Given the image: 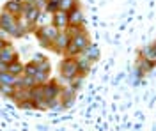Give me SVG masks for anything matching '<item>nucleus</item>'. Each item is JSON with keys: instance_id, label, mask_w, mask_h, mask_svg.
<instances>
[{"instance_id": "2", "label": "nucleus", "mask_w": 156, "mask_h": 131, "mask_svg": "<svg viewBox=\"0 0 156 131\" xmlns=\"http://www.w3.org/2000/svg\"><path fill=\"white\" fill-rule=\"evenodd\" d=\"M36 32V37L39 39V43H41V46H44V48H51V43L55 41V37H57V27L51 23H46V25H41L37 30H34Z\"/></svg>"}, {"instance_id": "19", "label": "nucleus", "mask_w": 156, "mask_h": 131, "mask_svg": "<svg viewBox=\"0 0 156 131\" xmlns=\"http://www.w3.org/2000/svg\"><path fill=\"white\" fill-rule=\"evenodd\" d=\"M82 53H83L85 57H89L90 60H94V62L99 59V48H98V46H92V44H89V46L82 51Z\"/></svg>"}, {"instance_id": "12", "label": "nucleus", "mask_w": 156, "mask_h": 131, "mask_svg": "<svg viewBox=\"0 0 156 131\" xmlns=\"http://www.w3.org/2000/svg\"><path fill=\"white\" fill-rule=\"evenodd\" d=\"M69 16V25H83V12H82V9H80V5H76V7H73V9L68 12Z\"/></svg>"}, {"instance_id": "9", "label": "nucleus", "mask_w": 156, "mask_h": 131, "mask_svg": "<svg viewBox=\"0 0 156 131\" xmlns=\"http://www.w3.org/2000/svg\"><path fill=\"white\" fill-rule=\"evenodd\" d=\"M75 59H76V62H78V71L87 76L89 73H90V69H92V66H94V60H90V59L85 57L83 53H78Z\"/></svg>"}, {"instance_id": "11", "label": "nucleus", "mask_w": 156, "mask_h": 131, "mask_svg": "<svg viewBox=\"0 0 156 131\" xmlns=\"http://www.w3.org/2000/svg\"><path fill=\"white\" fill-rule=\"evenodd\" d=\"M4 11H5V12H11V14H14L16 18H20L21 12H23V4H21L20 0H9V2L4 5Z\"/></svg>"}, {"instance_id": "17", "label": "nucleus", "mask_w": 156, "mask_h": 131, "mask_svg": "<svg viewBox=\"0 0 156 131\" xmlns=\"http://www.w3.org/2000/svg\"><path fill=\"white\" fill-rule=\"evenodd\" d=\"M85 80V74H82V73H78L76 76H73V78H71V80H68L69 81V89H73V91L76 92L78 89H80V87H82V81Z\"/></svg>"}, {"instance_id": "7", "label": "nucleus", "mask_w": 156, "mask_h": 131, "mask_svg": "<svg viewBox=\"0 0 156 131\" xmlns=\"http://www.w3.org/2000/svg\"><path fill=\"white\" fill-rule=\"evenodd\" d=\"M43 89H44V99L46 101L60 98V92H62V89L58 87L57 81H46V83H43Z\"/></svg>"}, {"instance_id": "21", "label": "nucleus", "mask_w": 156, "mask_h": 131, "mask_svg": "<svg viewBox=\"0 0 156 131\" xmlns=\"http://www.w3.org/2000/svg\"><path fill=\"white\" fill-rule=\"evenodd\" d=\"M14 91H16L14 85H4V83H0V94H4V96H7V98H12Z\"/></svg>"}, {"instance_id": "26", "label": "nucleus", "mask_w": 156, "mask_h": 131, "mask_svg": "<svg viewBox=\"0 0 156 131\" xmlns=\"http://www.w3.org/2000/svg\"><path fill=\"white\" fill-rule=\"evenodd\" d=\"M7 44H9V43H7V41H5V39H2V37H0V51L4 50V48H5V46H7Z\"/></svg>"}, {"instance_id": "1", "label": "nucleus", "mask_w": 156, "mask_h": 131, "mask_svg": "<svg viewBox=\"0 0 156 131\" xmlns=\"http://www.w3.org/2000/svg\"><path fill=\"white\" fill-rule=\"evenodd\" d=\"M89 44H90L89 32L85 30V29H82L78 34L71 36L69 44H68V48H66V55H69V57H76L78 53H82V51L85 50Z\"/></svg>"}, {"instance_id": "10", "label": "nucleus", "mask_w": 156, "mask_h": 131, "mask_svg": "<svg viewBox=\"0 0 156 131\" xmlns=\"http://www.w3.org/2000/svg\"><path fill=\"white\" fill-rule=\"evenodd\" d=\"M16 59H18V51L12 48V44H11V43L2 51H0V60L4 62V64H9V62L16 60Z\"/></svg>"}, {"instance_id": "24", "label": "nucleus", "mask_w": 156, "mask_h": 131, "mask_svg": "<svg viewBox=\"0 0 156 131\" xmlns=\"http://www.w3.org/2000/svg\"><path fill=\"white\" fill-rule=\"evenodd\" d=\"M46 2H48V0H34V5H36L37 9L44 11V7H46Z\"/></svg>"}, {"instance_id": "5", "label": "nucleus", "mask_w": 156, "mask_h": 131, "mask_svg": "<svg viewBox=\"0 0 156 131\" xmlns=\"http://www.w3.org/2000/svg\"><path fill=\"white\" fill-rule=\"evenodd\" d=\"M69 34L66 30H60L57 34V37H55V41L51 43V50L55 51L57 55H64L66 53V48H68V44H69Z\"/></svg>"}, {"instance_id": "25", "label": "nucleus", "mask_w": 156, "mask_h": 131, "mask_svg": "<svg viewBox=\"0 0 156 131\" xmlns=\"http://www.w3.org/2000/svg\"><path fill=\"white\" fill-rule=\"evenodd\" d=\"M43 60H46V57L41 55V53H36V55L32 57V62H36V64H39V62H43Z\"/></svg>"}, {"instance_id": "27", "label": "nucleus", "mask_w": 156, "mask_h": 131, "mask_svg": "<svg viewBox=\"0 0 156 131\" xmlns=\"http://www.w3.org/2000/svg\"><path fill=\"white\" fill-rule=\"evenodd\" d=\"M2 71H7V64H4V62L0 60V73H2Z\"/></svg>"}, {"instance_id": "4", "label": "nucleus", "mask_w": 156, "mask_h": 131, "mask_svg": "<svg viewBox=\"0 0 156 131\" xmlns=\"http://www.w3.org/2000/svg\"><path fill=\"white\" fill-rule=\"evenodd\" d=\"M20 25V20L14 16V14H11V12H0V29L2 30H5L9 36H12L16 29H18Z\"/></svg>"}, {"instance_id": "16", "label": "nucleus", "mask_w": 156, "mask_h": 131, "mask_svg": "<svg viewBox=\"0 0 156 131\" xmlns=\"http://www.w3.org/2000/svg\"><path fill=\"white\" fill-rule=\"evenodd\" d=\"M0 83H4V85H14V87H16L18 76H16V74H11L9 71H2V73H0Z\"/></svg>"}, {"instance_id": "15", "label": "nucleus", "mask_w": 156, "mask_h": 131, "mask_svg": "<svg viewBox=\"0 0 156 131\" xmlns=\"http://www.w3.org/2000/svg\"><path fill=\"white\" fill-rule=\"evenodd\" d=\"M23 67H25V64H21L20 59H16V60H12L7 64V71H9L11 74H16V76H21L23 74Z\"/></svg>"}, {"instance_id": "8", "label": "nucleus", "mask_w": 156, "mask_h": 131, "mask_svg": "<svg viewBox=\"0 0 156 131\" xmlns=\"http://www.w3.org/2000/svg\"><path fill=\"white\" fill-rule=\"evenodd\" d=\"M50 71H51V66H50L48 60H43L37 64V73H36V81L37 83H46L50 78Z\"/></svg>"}, {"instance_id": "13", "label": "nucleus", "mask_w": 156, "mask_h": 131, "mask_svg": "<svg viewBox=\"0 0 156 131\" xmlns=\"http://www.w3.org/2000/svg\"><path fill=\"white\" fill-rule=\"evenodd\" d=\"M156 66V62L153 60H147V59H138V64H136V73H138V76H144V74H147L149 71L153 69Z\"/></svg>"}, {"instance_id": "28", "label": "nucleus", "mask_w": 156, "mask_h": 131, "mask_svg": "<svg viewBox=\"0 0 156 131\" xmlns=\"http://www.w3.org/2000/svg\"><path fill=\"white\" fill-rule=\"evenodd\" d=\"M21 4H34V0H20Z\"/></svg>"}, {"instance_id": "20", "label": "nucleus", "mask_w": 156, "mask_h": 131, "mask_svg": "<svg viewBox=\"0 0 156 131\" xmlns=\"http://www.w3.org/2000/svg\"><path fill=\"white\" fill-rule=\"evenodd\" d=\"M76 5H80L78 0H60L58 2V9L64 11V12H69V11L73 9V7H76Z\"/></svg>"}, {"instance_id": "6", "label": "nucleus", "mask_w": 156, "mask_h": 131, "mask_svg": "<svg viewBox=\"0 0 156 131\" xmlns=\"http://www.w3.org/2000/svg\"><path fill=\"white\" fill-rule=\"evenodd\" d=\"M51 23L57 27V30H66L69 27V16H68V12H64V11H55L53 14H51Z\"/></svg>"}, {"instance_id": "3", "label": "nucleus", "mask_w": 156, "mask_h": 131, "mask_svg": "<svg viewBox=\"0 0 156 131\" xmlns=\"http://www.w3.org/2000/svg\"><path fill=\"white\" fill-rule=\"evenodd\" d=\"M78 73V62L75 57H66L64 60L60 62V76L64 78V80H71L73 76H76Z\"/></svg>"}, {"instance_id": "22", "label": "nucleus", "mask_w": 156, "mask_h": 131, "mask_svg": "<svg viewBox=\"0 0 156 131\" xmlns=\"http://www.w3.org/2000/svg\"><path fill=\"white\" fill-rule=\"evenodd\" d=\"M20 108H23V110H36V103L32 99H23V101H18L16 103Z\"/></svg>"}, {"instance_id": "14", "label": "nucleus", "mask_w": 156, "mask_h": 131, "mask_svg": "<svg viewBox=\"0 0 156 131\" xmlns=\"http://www.w3.org/2000/svg\"><path fill=\"white\" fill-rule=\"evenodd\" d=\"M75 96H76V92L73 91V89H66V91L60 92V101H62V106L64 108H68V106H71L73 105V101H75Z\"/></svg>"}, {"instance_id": "23", "label": "nucleus", "mask_w": 156, "mask_h": 131, "mask_svg": "<svg viewBox=\"0 0 156 131\" xmlns=\"http://www.w3.org/2000/svg\"><path fill=\"white\" fill-rule=\"evenodd\" d=\"M58 2H60V0H48V2H46V7H44V11H46V12H50V14H53L55 11H58Z\"/></svg>"}, {"instance_id": "18", "label": "nucleus", "mask_w": 156, "mask_h": 131, "mask_svg": "<svg viewBox=\"0 0 156 131\" xmlns=\"http://www.w3.org/2000/svg\"><path fill=\"white\" fill-rule=\"evenodd\" d=\"M140 57H142V59H147V60L156 62V51H154V46L151 44V46H146V48H142V50H140Z\"/></svg>"}]
</instances>
